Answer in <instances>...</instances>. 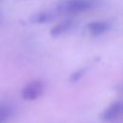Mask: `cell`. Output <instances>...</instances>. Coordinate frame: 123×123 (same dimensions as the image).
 Listing matches in <instances>:
<instances>
[{"mask_svg": "<svg viewBox=\"0 0 123 123\" xmlns=\"http://www.w3.org/2000/svg\"><path fill=\"white\" fill-rule=\"evenodd\" d=\"M97 5L96 0H60L56 12L60 14H77L88 12Z\"/></svg>", "mask_w": 123, "mask_h": 123, "instance_id": "cell-1", "label": "cell"}, {"mask_svg": "<svg viewBox=\"0 0 123 123\" xmlns=\"http://www.w3.org/2000/svg\"><path fill=\"white\" fill-rule=\"evenodd\" d=\"M45 85L41 80H34L27 84L21 90V96L24 100L33 101L40 97L44 92Z\"/></svg>", "mask_w": 123, "mask_h": 123, "instance_id": "cell-2", "label": "cell"}, {"mask_svg": "<svg viewBox=\"0 0 123 123\" xmlns=\"http://www.w3.org/2000/svg\"><path fill=\"white\" fill-rule=\"evenodd\" d=\"M59 13L56 12V10H46V11H40L33 13L29 17V21L32 24H45L53 21Z\"/></svg>", "mask_w": 123, "mask_h": 123, "instance_id": "cell-3", "label": "cell"}, {"mask_svg": "<svg viewBox=\"0 0 123 123\" xmlns=\"http://www.w3.org/2000/svg\"><path fill=\"white\" fill-rule=\"evenodd\" d=\"M122 110H123V105L120 101L113 102L108 108L105 109V111L101 114V118L106 122L113 121L121 115Z\"/></svg>", "mask_w": 123, "mask_h": 123, "instance_id": "cell-4", "label": "cell"}, {"mask_svg": "<svg viewBox=\"0 0 123 123\" xmlns=\"http://www.w3.org/2000/svg\"><path fill=\"white\" fill-rule=\"evenodd\" d=\"M74 20L71 18L64 19L61 22H59L57 25H55L51 30H50V35L53 37H58L60 36H62L69 31H71L74 27Z\"/></svg>", "mask_w": 123, "mask_h": 123, "instance_id": "cell-5", "label": "cell"}, {"mask_svg": "<svg viewBox=\"0 0 123 123\" xmlns=\"http://www.w3.org/2000/svg\"><path fill=\"white\" fill-rule=\"evenodd\" d=\"M86 29L89 34L93 36H99L106 33L110 29V24L106 21H91L87 23Z\"/></svg>", "mask_w": 123, "mask_h": 123, "instance_id": "cell-6", "label": "cell"}, {"mask_svg": "<svg viewBox=\"0 0 123 123\" xmlns=\"http://www.w3.org/2000/svg\"><path fill=\"white\" fill-rule=\"evenodd\" d=\"M12 111L10 107L7 106H0V123L4 122L5 120H7L11 114H12Z\"/></svg>", "mask_w": 123, "mask_h": 123, "instance_id": "cell-7", "label": "cell"}, {"mask_svg": "<svg viewBox=\"0 0 123 123\" xmlns=\"http://www.w3.org/2000/svg\"><path fill=\"white\" fill-rule=\"evenodd\" d=\"M86 68H81V69H78V70L74 71V72L70 75V77H69L70 82L75 83V82L79 81V80L84 76V74L86 73Z\"/></svg>", "mask_w": 123, "mask_h": 123, "instance_id": "cell-8", "label": "cell"}, {"mask_svg": "<svg viewBox=\"0 0 123 123\" xmlns=\"http://www.w3.org/2000/svg\"><path fill=\"white\" fill-rule=\"evenodd\" d=\"M0 20H1V13H0Z\"/></svg>", "mask_w": 123, "mask_h": 123, "instance_id": "cell-9", "label": "cell"}]
</instances>
